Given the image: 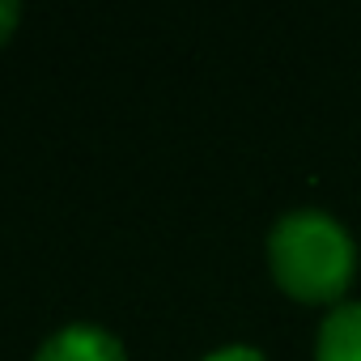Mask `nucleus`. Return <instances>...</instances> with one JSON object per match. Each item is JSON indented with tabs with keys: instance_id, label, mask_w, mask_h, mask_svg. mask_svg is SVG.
Returning <instances> with one entry per match:
<instances>
[{
	"instance_id": "nucleus-3",
	"label": "nucleus",
	"mask_w": 361,
	"mask_h": 361,
	"mask_svg": "<svg viewBox=\"0 0 361 361\" xmlns=\"http://www.w3.org/2000/svg\"><path fill=\"white\" fill-rule=\"evenodd\" d=\"M314 361H361V302H344L323 319Z\"/></svg>"
},
{
	"instance_id": "nucleus-2",
	"label": "nucleus",
	"mask_w": 361,
	"mask_h": 361,
	"mask_svg": "<svg viewBox=\"0 0 361 361\" xmlns=\"http://www.w3.org/2000/svg\"><path fill=\"white\" fill-rule=\"evenodd\" d=\"M35 361H128L123 344L98 327V323H68L56 336H47L35 353Z\"/></svg>"
},
{
	"instance_id": "nucleus-4",
	"label": "nucleus",
	"mask_w": 361,
	"mask_h": 361,
	"mask_svg": "<svg viewBox=\"0 0 361 361\" xmlns=\"http://www.w3.org/2000/svg\"><path fill=\"white\" fill-rule=\"evenodd\" d=\"M204 361H268V357L255 353V348H247V344H234V348H217V353H209Z\"/></svg>"
},
{
	"instance_id": "nucleus-5",
	"label": "nucleus",
	"mask_w": 361,
	"mask_h": 361,
	"mask_svg": "<svg viewBox=\"0 0 361 361\" xmlns=\"http://www.w3.org/2000/svg\"><path fill=\"white\" fill-rule=\"evenodd\" d=\"M13 22H18V5L13 0H0V39L13 30Z\"/></svg>"
},
{
	"instance_id": "nucleus-1",
	"label": "nucleus",
	"mask_w": 361,
	"mask_h": 361,
	"mask_svg": "<svg viewBox=\"0 0 361 361\" xmlns=\"http://www.w3.org/2000/svg\"><path fill=\"white\" fill-rule=\"evenodd\" d=\"M268 264L276 285L298 302H336L353 285L357 251L336 217L319 209H298L272 226Z\"/></svg>"
}]
</instances>
